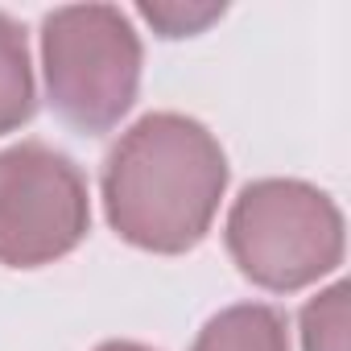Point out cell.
<instances>
[{
  "instance_id": "obj_1",
  "label": "cell",
  "mask_w": 351,
  "mask_h": 351,
  "mask_svg": "<svg viewBox=\"0 0 351 351\" xmlns=\"http://www.w3.org/2000/svg\"><path fill=\"white\" fill-rule=\"evenodd\" d=\"M228 157L219 141L182 112L141 116L108 153L104 207L120 240L145 252L195 248L223 199Z\"/></svg>"
},
{
  "instance_id": "obj_2",
  "label": "cell",
  "mask_w": 351,
  "mask_h": 351,
  "mask_svg": "<svg viewBox=\"0 0 351 351\" xmlns=\"http://www.w3.org/2000/svg\"><path fill=\"white\" fill-rule=\"evenodd\" d=\"M50 108L79 132H108L141 87V38L112 5H66L42 21Z\"/></svg>"
},
{
  "instance_id": "obj_3",
  "label": "cell",
  "mask_w": 351,
  "mask_h": 351,
  "mask_svg": "<svg viewBox=\"0 0 351 351\" xmlns=\"http://www.w3.org/2000/svg\"><path fill=\"white\" fill-rule=\"evenodd\" d=\"M228 252L252 285L293 293L343 261V215L306 182L261 178L228 215Z\"/></svg>"
},
{
  "instance_id": "obj_4",
  "label": "cell",
  "mask_w": 351,
  "mask_h": 351,
  "mask_svg": "<svg viewBox=\"0 0 351 351\" xmlns=\"http://www.w3.org/2000/svg\"><path fill=\"white\" fill-rule=\"evenodd\" d=\"M87 223V178L66 153L42 141L0 153V265H50L83 244Z\"/></svg>"
},
{
  "instance_id": "obj_5",
  "label": "cell",
  "mask_w": 351,
  "mask_h": 351,
  "mask_svg": "<svg viewBox=\"0 0 351 351\" xmlns=\"http://www.w3.org/2000/svg\"><path fill=\"white\" fill-rule=\"evenodd\" d=\"M195 351H289L285 314L261 302L228 306L199 330Z\"/></svg>"
},
{
  "instance_id": "obj_6",
  "label": "cell",
  "mask_w": 351,
  "mask_h": 351,
  "mask_svg": "<svg viewBox=\"0 0 351 351\" xmlns=\"http://www.w3.org/2000/svg\"><path fill=\"white\" fill-rule=\"evenodd\" d=\"M34 66H29V42L25 29L0 13V136L21 128L34 116Z\"/></svg>"
},
{
  "instance_id": "obj_7",
  "label": "cell",
  "mask_w": 351,
  "mask_h": 351,
  "mask_svg": "<svg viewBox=\"0 0 351 351\" xmlns=\"http://www.w3.org/2000/svg\"><path fill=\"white\" fill-rule=\"evenodd\" d=\"M306 351H347V285H330L302 310Z\"/></svg>"
},
{
  "instance_id": "obj_8",
  "label": "cell",
  "mask_w": 351,
  "mask_h": 351,
  "mask_svg": "<svg viewBox=\"0 0 351 351\" xmlns=\"http://www.w3.org/2000/svg\"><path fill=\"white\" fill-rule=\"evenodd\" d=\"M141 17L153 21L161 29V38H191L199 29H207L211 21L223 17V5H207V9H182V5H141Z\"/></svg>"
},
{
  "instance_id": "obj_9",
  "label": "cell",
  "mask_w": 351,
  "mask_h": 351,
  "mask_svg": "<svg viewBox=\"0 0 351 351\" xmlns=\"http://www.w3.org/2000/svg\"><path fill=\"white\" fill-rule=\"evenodd\" d=\"M95 351H153V347H145V343H128V339H112V343H99Z\"/></svg>"
}]
</instances>
